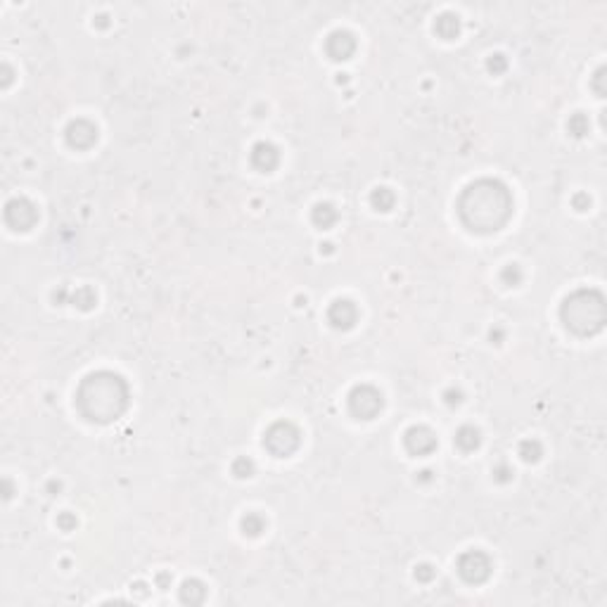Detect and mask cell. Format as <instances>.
<instances>
[{
  "label": "cell",
  "instance_id": "7",
  "mask_svg": "<svg viewBox=\"0 0 607 607\" xmlns=\"http://www.w3.org/2000/svg\"><path fill=\"white\" fill-rule=\"evenodd\" d=\"M5 221L15 228V231H29L36 221H38V212L31 202L27 200H12L5 207Z\"/></svg>",
  "mask_w": 607,
  "mask_h": 607
},
{
  "label": "cell",
  "instance_id": "23",
  "mask_svg": "<svg viewBox=\"0 0 607 607\" xmlns=\"http://www.w3.org/2000/svg\"><path fill=\"white\" fill-rule=\"evenodd\" d=\"M59 525H62L64 529H69L71 525H76V522L71 520V518H67V515H64V518H59Z\"/></svg>",
  "mask_w": 607,
  "mask_h": 607
},
{
  "label": "cell",
  "instance_id": "11",
  "mask_svg": "<svg viewBox=\"0 0 607 607\" xmlns=\"http://www.w3.org/2000/svg\"><path fill=\"white\" fill-rule=\"evenodd\" d=\"M328 55L332 59H349L351 52L356 50V41L351 38V34L346 31H335L328 38Z\"/></svg>",
  "mask_w": 607,
  "mask_h": 607
},
{
  "label": "cell",
  "instance_id": "18",
  "mask_svg": "<svg viewBox=\"0 0 607 607\" xmlns=\"http://www.w3.org/2000/svg\"><path fill=\"white\" fill-rule=\"evenodd\" d=\"M520 455L522 458H525L527 462H536L539 460V455H541V446H539V441H525L520 446Z\"/></svg>",
  "mask_w": 607,
  "mask_h": 607
},
{
  "label": "cell",
  "instance_id": "9",
  "mask_svg": "<svg viewBox=\"0 0 607 607\" xmlns=\"http://www.w3.org/2000/svg\"><path fill=\"white\" fill-rule=\"evenodd\" d=\"M67 140L71 147L86 149L98 140V129L93 124L86 122V119H79V122H71L67 129Z\"/></svg>",
  "mask_w": 607,
  "mask_h": 607
},
{
  "label": "cell",
  "instance_id": "22",
  "mask_svg": "<svg viewBox=\"0 0 607 607\" xmlns=\"http://www.w3.org/2000/svg\"><path fill=\"white\" fill-rule=\"evenodd\" d=\"M489 69H491V71H501V69H506V59H503L501 55H496V59H491V62H489Z\"/></svg>",
  "mask_w": 607,
  "mask_h": 607
},
{
  "label": "cell",
  "instance_id": "12",
  "mask_svg": "<svg viewBox=\"0 0 607 607\" xmlns=\"http://www.w3.org/2000/svg\"><path fill=\"white\" fill-rule=\"evenodd\" d=\"M251 164L261 171L275 169V164H278V149L270 145V142H259V145H254V149H251Z\"/></svg>",
  "mask_w": 607,
  "mask_h": 607
},
{
  "label": "cell",
  "instance_id": "19",
  "mask_svg": "<svg viewBox=\"0 0 607 607\" xmlns=\"http://www.w3.org/2000/svg\"><path fill=\"white\" fill-rule=\"evenodd\" d=\"M586 117L584 114H576V117L572 119V122H569V131H572L574 136H584L586 133Z\"/></svg>",
  "mask_w": 607,
  "mask_h": 607
},
{
  "label": "cell",
  "instance_id": "5",
  "mask_svg": "<svg viewBox=\"0 0 607 607\" xmlns=\"http://www.w3.org/2000/svg\"><path fill=\"white\" fill-rule=\"evenodd\" d=\"M349 408L360 420H372L382 411V394L372 387H356L349 396Z\"/></svg>",
  "mask_w": 607,
  "mask_h": 607
},
{
  "label": "cell",
  "instance_id": "17",
  "mask_svg": "<svg viewBox=\"0 0 607 607\" xmlns=\"http://www.w3.org/2000/svg\"><path fill=\"white\" fill-rule=\"evenodd\" d=\"M242 529H244V534H249V536H256V534L263 532V520L259 518V515H247V518L242 520Z\"/></svg>",
  "mask_w": 607,
  "mask_h": 607
},
{
  "label": "cell",
  "instance_id": "6",
  "mask_svg": "<svg viewBox=\"0 0 607 607\" xmlns=\"http://www.w3.org/2000/svg\"><path fill=\"white\" fill-rule=\"evenodd\" d=\"M458 572L467 584H482L491 574V560L482 550H467L458 560Z\"/></svg>",
  "mask_w": 607,
  "mask_h": 607
},
{
  "label": "cell",
  "instance_id": "15",
  "mask_svg": "<svg viewBox=\"0 0 607 607\" xmlns=\"http://www.w3.org/2000/svg\"><path fill=\"white\" fill-rule=\"evenodd\" d=\"M437 34L441 36V38H446V41L453 38V36L458 34V17H453V15H444V17H439V22H437Z\"/></svg>",
  "mask_w": 607,
  "mask_h": 607
},
{
  "label": "cell",
  "instance_id": "10",
  "mask_svg": "<svg viewBox=\"0 0 607 607\" xmlns=\"http://www.w3.org/2000/svg\"><path fill=\"white\" fill-rule=\"evenodd\" d=\"M328 318L337 330H349L353 323H356L358 311H356V306H353L351 302H346V299H337V302L330 306Z\"/></svg>",
  "mask_w": 607,
  "mask_h": 607
},
{
  "label": "cell",
  "instance_id": "4",
  "mask_svg": "<svg viewBox=\"0 0 607 607\" xmlns=\"http://www.w3.org/2000/svg\"><path fill=\"white\" fill-rule=\"evenodd\" d=\"M263 446L275 455H290L299 446V432L290 423H275L263 437Z\"/></svg>",
  "mask_w": 607,
  "mask_h": 607
},
{
  "label": "cell",
  "instance_id": "21",
  "mask_svg": "<svg viewBox=\"0 0 607 607\" xmlns=\"http://www.w3.org/2000/svg\"><path fill=\"white\" fill-rule=\"evenodd\" d=\"M416 576H418L420 581H430L432 576H434V572H432L430 564H420V567L416 569Z\"/></svg>",
  "mask_w": 607,
  "mask_h": 607
},
{
  "label": "cell",
  "instance_id": "2",
  "mask_svg": "<svg viewBox=\"0 0 607 607\" xmlns=\"http://www.w3.org/2000/svg\"><path fill=\"white\" fill-rule=\"evenodd\" d=\"M76 404L88 420L110 423L122 416L126 408V384L112 372H95L83 380Z\"/></svg>",
  "mask_w": 607,
  "mask_h": 607
},
{
  "label": "cell",
  "instance_id": "16",
  "mask_svg": "<svg viewBox=\"0 0 607 607\" xmlns=\"http://www.w3.org/2000/svg\"><path fill=\"white\" fill-rule=\"evenodd\" d=\"M370 202H372V207H375L377 212H389V209L394 207V195H392V190H389V188H377L375 192H372Z\"/></svg>",
  "mask_w": 607,
  "mask_h": 607
},
{
  "label": "cell",
  "instance_id": "20",
  "mask_svg": "<svg viewBox=\"0 0 607 607\" xmlns=\"http://www.w3.org/2000/svg\"><path fill=\"white\" fill-rule=\"evenodd\" d=\"M233 470H235L237 477H249V474H251V462L244 460V458H240L235 462V467H233Z\"/></svg>",
  "mask_w": 607,
  "mask_h": 607
},
{
  "label": "cell",
  "instance_id": "8",
  "mask_svg": "<svg viewBox=\"0 0 607 607\" xmlns=\"http://www.w3.org/2000/svg\"><path fill=\"white\" fill-rule=\"evenodd\" d=\"M406 448L413 455H427L437 448V437L427 427H411L406 432Z\"/></svg>",
  "mask_w": 607,
  "mask_h": 607
},
{
  "label": "cell",
  "instance_id": "1",
  "mask_svg": "<svg viewBox=\"0 0 607 607\" xmlns=\"http://www.w3.org/2000/svg\"><path fill=\"white\" fill-rule=\"evenodd\" d=\"M513 200L508 190L501 183L494 180H479L470 185L460 200V216L470 231L477 233H491L498 231L508 221Z\"/></svg>",
  "mask_w": 607,
  "mask_h": 607
},
{
  "label": "cell",
  "instance_id": "3",
  "mask_svg": "<svg viewBox=\"0 0 607 607\" xmlns=\"http://www.w3.org/2000/svg\"><path fill=\"white\" fill-rule=\"evenodd\" d=\"M562 318L576 335L598 332L605 323V304L598 292H576L562 306Z\"/></svg>",
  "mask_w": 607,
  "mask_h": 607
},
{
  "label": "cell",
  "instance_id": "13",
  "mask_svg": "<svg viewBox=\"0 0 607 607\" xmlns=\"http://www.w3.org/2000/svg\"><path fill=\"white\" fill-rule=\"evenodd\" d=\"M479 432L472 427V425H465V427L458 430V434H455V444H458L460 451H465V453H470V451H474L479 446Z\"/></svg>",
  "mask_w": 607,
  "mask_h": 607
},
{
  "label": "cell",
  "instance_id": "14",
  "mask_svg": "<svg viewBox=\"0 0 607 607\" xmlns=\"http://www.w3.org/2000/svg\"><path fill=\"white\" fill-rule=\"evenodd\" d=\"M337 221V209L332 204H318L314 209V224L318 228H330Z\"/></svg>",
  "mask_w": 607,
  "mask_h": 607
}]
</instances>
